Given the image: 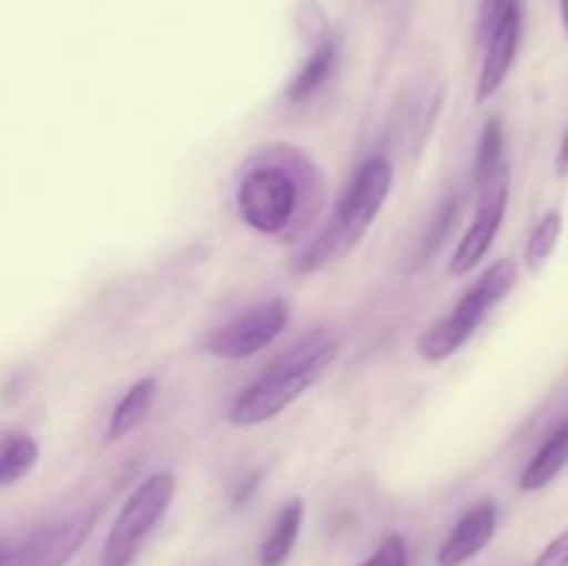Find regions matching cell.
<instances>
[{
    "label": "cell",
    "mask_w": 568,
    "mask_h": 566,
    "mask_svg": "<svg viewBox=\"0 0 568 566\" xmlns=\"http://www.w3.org/2000/svg\"><path fill=\"white\" fill-rule=\"evenodd\" d=\"M155 392H159V383L155 377H139L131 388L120 397L114 414H111L109 427H105V442H120L128 438L139 425H144L150 408L155 403Z\"/></svg>",
    "instance_id": "obj_12"
},
{
    "label": "cell",
    "mask_w": 568,
    "mask_h": 566,
    "mask_svg": "<svg viewBox=\"0 0 568 566\" xmlns=\"http://www.w3.org/2000/svg\"><path fill=\"white\" fill-rule=\"evenodd\" d=\"M175 499V477L170 472H155L136 486V492L125 499L111 530L103 542L100 566H131L144 538L159 527L166 508Z\"/></svg>",
    "instance_id": "obj_5"
},
{
    "label": "cell",
    "mask_w": 568,
    "mask_h": 566,
    "mask_svg": "<svg viewBox=\"0 0 568 566\" xmlns=\"http://www.w3.org/2000/svg\"><path fill=\"white\" fill-rule=\"evenodd\" d=\"M336 59H338V44L333 37H327L325 42L314 44L308 59H305V64L300 67L297 75H294L292 83H288L286 89L288 103H303V100H308L311 94L320 92V89L327 83V78L333 75V70H336Z\"/></svg>",
    "instance_id": "obj_14"
},
{
    "label": "cell",
    "mask_w": 568,
    "mask_h": 566,
    "mask_svg": "<svg viewBox=\"0 0 568 566\" xmlns=\"http://www.w3.org/2000/svg\"><path fill=\"white\" fill-rule=\"evenodd\" d=\"M486 59H483L480 75H477L475 100L477 103H488L494 94L503 89L508 81L510 67H514L516 53L521 44V0H505L499 9L497 20H494L491 31L486 33Z\"/></svg>",
    "instance_id": "obj_8"
},
{
    "label": "cell",
    "mask_w": 568,
    "mask_h": 566,
    "mask_svg": "<svg viewBox=\"0 0 568 566\" xmlns=\"http://www.w3.org/2000/svg\"><path fill=\"white\" fill-rule=\"evenodd\" d=\"M338 338L327 331H314L288 347L258 381L250 383L233 400L227 420L239 427H255L275 420L292 403H297L336 361Z\"/></svg>",
    "instance_id": "obj_2"
},
{
    "label": "cell",
    "mask_w": 568,
    "mask_h": 566,
    "mask_svg": "<svg viewBox=\"0 0 568 566\" xmlns=\"http://www.w3.org/2000/svg\"><path fill=\"white\" fill-rule=\"evenodd\" d=\"M297 28L300 37L314 48V44L325 42L331 37V26H327V17L322 11V6L316 0H303L297 9Z\"/></svg>",
    "instance_id": "obj_18"
},
{
    "label": "cell",
    "mask_w": 568,
    "mask_h": 566,
    "mask_svg": "<svg viewBox=\"0 0 568 566\" xmlns=\"http://www.w3.org/2000/svg\"><path fill=\"white\" fill-rule=\"evenodd\" d=\"M560 236H564V214L558 209L547 211V214L538 220V225L532 228V233L527 236L525 244V264L530 272H538L549 261V255L558 247Z\"/></svg>",
    "instance_id": "obj_17"
},
{
    "label": "cell",
    "mask_w": 568,
    "mask_h": 566,
    "mask_svg": "<svg viewBox=\"0 0 568 566\" xmlns=\"http://www.w3.org/2000/svg\"><path fill=\"white\" fill-rule=\"evenodd\" d=\"M508 175L505 166V133L503 120L491 117L480 133V144H477V159H475V183L477 189H486L488 183L499 181Z\"/></svg>",
    "instance_id": "obj_16"
},
{
    "label": "cell",
    "mask_w": 568,
    "mask_h": 566,
    "mask_svg": "<svg viewBox=\"0 0 568 566\" xmlns=\"http://www.w3.org/2000/svg\"><path fill=\"white\" fill-rule=\"evenodd\" d=\"M303 519H305L303 499L294 497L292 503L283 505L281 514H277V519L272 522L270 533H266V538L261 542V547H258L261 566L286 564L288 555H292V549H294V544H297V538H300Z\"/></svg>",
    "instance_id": "obj_13"
},
{
    "label": "cell",
    "mask_w": 568,
    "mask_h": 566,
    "mask_svg": "<svg viewBox=\"0 0 568 566\" xmlns=\"http://www.w3.org/2000/svg\"><path fill=\"white\" fill-rule=\"evenodd\" d=\"M361 566H408V544L399 533H392Z\"/></svg>",
    "instance_id": "obj_19"
},
{
    "label": "cell",
    "mask_w": 568,
    "mask_h": 566,
    "mask_svg": "<svg viewBox=\"0 0 568 566\" xmlns=\"http://www.w3.org/2000/svg\"><path fill=\"white\" fill-rule=\"evenodd\" d=\"M560 17H564V28L568 37V0H560Z\"/></svg>",
    "instance_id": "obj_24"
},
{
    "label": "cell",
    "mask_w": 568,
    "mask_h": 566,
    "mask_svg": "<svg viewBox=\"0 0 568 566\" xmlns=\"http://www.w3.org/2000/svg\"><path fill=\"white\" fill-rule=\"evenodd\" d=\"M39 444L28 433H6L0 436V488L20 483L37 466Z\"/></svg>",
    "instance_id": "obj_15"
},
{
    "label": "cell",
    "mask_w": 568,
    "mask_h": 566,
    "mask_svg": "<svg viewBox=\"0 0 568 566\" xmlns=\"http://www.w3.org/2000/svg\"><path fill=\"white\" fill-rule=\"evenodd\" d=\"M505 211H508V175L480 189V205H477L469 231L460 236L458 247H455L453 261H449V275H469L486 259L505 222Z\"/></svg>",
    "instance_id": "obj_9"
},
{
    "label": "cell",
    "mask_w": 568,
    "mask_h": 566,
    "mask_svg": "<svg viewBox=\"0 0 568 566\" xmlns=\"http://www.w3.org/2000/svg\"><path fill=\"white\" fill-rule=\"evenodd\" d=\"M497 503H491V499H483V503L471 505V508L455 522L449 536L444 538V544L438 547L436 564L464 566L466 560L480 555L483 549L491 544L494 533H497Z\"/></svg>",
    "instance_id": "obj_10"
},
{
    "label": "cell",
    "mask_w": 568,
    "mask_h": 566,
    "mask_svg": "<svg viewBox=\"0 0 568 566\" xmlns=\"http://www.w3.org/2000/svg\"><path fill=\"white\" fill-rule=\"evenodd\" d=\"M325 194L322 170L297 148H258L242 166L236 211L264 236H292L314 220Z\"/></svg>",
    "instance_id": "obj_1"
},
{
    "label": "cell",
    "mask_w": 568,
    "mask_h": 566,
    "mask_svg": "<svg viewBox=\"0 0 568 566\" xmlns=\"http://www.w3.org/2000/svg\"><path fill=\"white\" fill-rule=\"evenodd\" d=\"M392 183L394 170L386 155H372V159H366L353 175V181L347 183L342 198L336 200V209H333L325 231L303 253L297 270L314 272L320 266L347 255L364 239V233L369 231L372 222L383 211L388 192H392Z\"/></svg>",
    "instance_id": "obj_3"
},
{
    "label": "cell",
    "mask_w": 568,
    "mask_h": 566,
    "mask_svg": "<svg viewBox=\"0 0 568 566\" xmlns=\"http://www.w3.org/2000/svg\"><path fill=\"white\" fill-rule=\"evenodd\" d=\"M568 464V420L560 422L552 433L547 436V442L541 444L536 455H532L530 464L525 466L519 477L521 492H541L547 488L555 477L564 472Z\"/></svg>",
    "instance_id": "obj_11"
},
{
    "label": "cell",
    "mask_w": 568,
    "mask_h": 566,
    "mask_svg": "<svg viewBox=\"0 0 568 566\" xmlns=\"http://www.w3.org/2000/svg\"><path fill=\"white\" fill-rule=\"evenodd\" d=\"M288 325V303L286 300H270L264 305H255L247 314L214 327L205 336V350L216 358L242 361L253 358L261 350L275 344V338Z\"/></svg>",
    "instance_id": "obj_7"
},
{
    "label": "cell",
    "mask_w": 568,
    "mask_h": 566,
    "mask_svg": "<svg viewBox=\"0 0 568 566\" xmlns=\"http://www.w3.org/2000/svg\"><path fill=\"white\" fill-rule=\"evenodd\" d=\"M98 511L67 516L20 538H0V566H67L92 533Z\"/></svg>",
    "instance_id": "obj_6"
},
{
    "label": "cell",
    "mask_w": 568,
    "mask_h": 566,
    "mask_svg": "<svg viewBox=\"0 0 568 566\" xmlns=\"http://www.w3.org/2000/svg\"><path fill=\"white\" fill-rule=\"evenodd\" d=\"M453 214H455V200H449V203H447V211H444V214H442V216H444V222H453ZM444 231H447V225H442V228L436 225V231H433L430 242H442Z\"/></svg>",
    "instance_id": "obj_23"
},
{
    "label": "cell",
    "mask_w": 568,
    "mask_h": 566,
    "mask_svg": "<svg viewBox=\"0 0 568 566\" xmlns=\"http://www.w3.org/2000/svg\"><path fill=\"white\" fill-rule=\"evenodd\" d=\"M503 3L505 0H480V39H486V33L491 31V26H494V20H497Z\"/></svg>",
    "instance_id": "obj_21"
},
{
    "label": "cell",
    "mask_w": 568,
    "mask_h": 566,
    "mask_svg": "<svg viewBox=\"0 0 568 566\" xmlns=\"http://www.w3.org/2000/svg\"><path fill=\"white\" fill-rule=\"evenodd\" d=\"M558 172L560 175H568V128L560 139V150H558Z\"/></svg>",
    "instance_id": "obj_22"
},
{
    "label": "cell",
    "mask_w": 568,
    "mask_h": 566,
    "mask_svg": "<svg viewBox=\"0 0 568 566\" xmlns=\"http://www.w3.org/2000/svg\"><path fill=\"white\" fill-rule=\"evenodd\" d=\"M519 281V266L510 259H499L483 272L475 286L455 303L447 316L433 322L419 338H416V353L430 364L447 361L475 336L480 322L486 320L488 311L510 294V289Z\"/></svg>",
    "instance_id": "obj_4"
},
{
    "label": "cell",
    "mask_w": 568,
    "mask_h": 566,
    "mask_svg": "<svg viewBox=\"0 0 568 566\" xmlns=\"http://www.w3.org/2000/svg\"><path fill=\"white\" fill-rule=\"evenodd\" d=\"M532 566H568V527L541 549Z\"/></svg>",
    "instance_id": "obj_20"
}]
</instances>
